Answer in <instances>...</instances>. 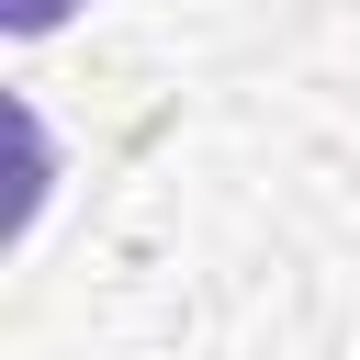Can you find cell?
<instances>
[{"mask_svg":"<svg viewBox=\"0 0 360 360\" xmlns=\"http://www.w3.org/2000/svg\"><path fill=\"white\" fill-rule=\"evenodd\" d=\"M68 22V0H11V34H56Z\"/></svg>","mask_w":360,"mask_h":360,"instance_id":"cell-1","label":"cell"}]
</instances>
